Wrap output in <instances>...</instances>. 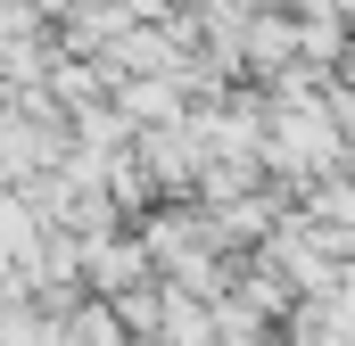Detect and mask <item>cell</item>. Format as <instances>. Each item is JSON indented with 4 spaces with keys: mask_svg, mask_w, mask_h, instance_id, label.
I'll return each mask as SVG.
<instances>
[{
    "mask_svg": "<svg viewBox=\"0 0 355 346\" xmlns=\"http://www.w3.org/2000/svg\"><path fill=\"white\" fill-rule=\"evenodd\" d=\"M83 272H91V280H124V272H141V248H116V239H91V248H83Z\"/></svg>",
    "mask_w": 355,
    "mask_h": 346,
    "instance_id": "cell-1",
    "label": "cell"
},
{
    "mask_svg": "<svg viewBox=\"0 0 355 346\" xmlns=\"http://www.w3.org/2000/svg\"><path fill=\"white\" fill-rule=\"evenodd\" d=\"M25 8H33V17H42V25H50V17H83L91 0H25Z\"/></svg>",
    "mask_w": 355,
    "mask_h": 346,
    "instance_id": "cell-2",
    "label": "cell"
}]
</instances>
